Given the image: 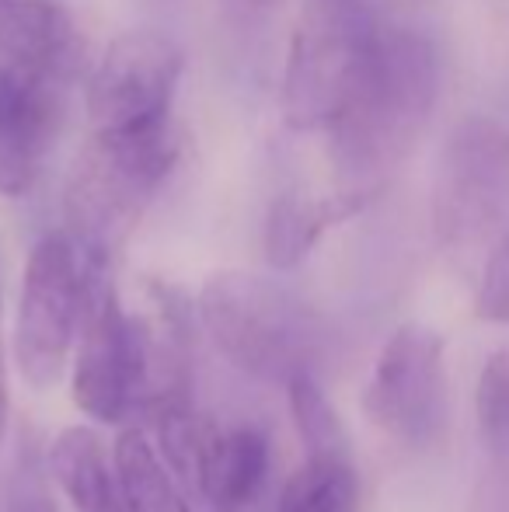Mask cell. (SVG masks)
I'll return each instance as SVG.
<instances>
[{"mask_svg":"<svg viewBox=\"0 0 509 512\" xmlns=\"http://www.w3.org/2000/svg\"><path fill=\"white\" fill-rule=\"evenodd\" d=\"M196 307L210 342L245 377L286 387L318 366V314L276 279L245 269L217 272L199 290Z\"/></svg>","mask_w":509,"mask_h":512,"instance_id":"obj_3","label":"cell"},{"mask_svg":"<svg viewBox=\"0 0 509 512\" xmlns=\"http://www.w3.org/2000/svg\"><path fill=\"white\" fill-rule=\"evenodd\" d=\"M35 168H39V164L14 154V150L4 143V136H0V196H7V199L25 196V192L35 185Z\"/></svg>","mask_w":509,"mask_h":512,"instance_id":"obj_21","label":"cell"},{"mask_svg":"<svg viewBox=\"0 0 509 512\" xmlns=\"http://www.w3.org/2000/svg\"><path fill=\"white\" fill-rule=\"evenodd\" d=\"M377 199V189H346L311 196V192H283L272 199L262 227L265 262L279 272H290L307 262L318 241L339 223L360 216Z\"/></svg>","mask_w":509,"mask_h":512,"instance_id":"obj_11","label":"cell"},{"mask_svg":"<svg viewBox=\"0 0 509 512\" xmlns=\"http://www.w3.org/2000/svg\"><path fill=\"white\" fill-rule=\"evenodd\" d=\"M286 401H290V418L307 453H353L346 422H342L332 401L325 398L314 373L293 377L286 384Z\"/></svg>","mask_w":509,"mask_h":512,"instance_id":"obj_17","label":"cell"},{"mask_svg":"<svg viewBox=\"0 0 509 512\" xmlns=\"http://www.w3.org/2000/svg\"><path fill=\"white\" fill-rule=\"evenodd\" d=\"M433 230L457 255L492 248L509 230V129L464 115L447 133L433 178Z\"/></svg>","mask_w":509,"mask_h":512,"instance_id":"obj_6","label":"cell"},{"mask_svg":"<svg viewBox=\"0 0 509 512\" xmlns=\"http://www.w3.org/2000/svg\"><path fill=\"white\" fill-rule=\"evenodd\" d=\"M84 42L74 18L53 0H0V63L70 84L81 70Z\"/></svg>","mask_w":509,"mask_h":512,"instance_id":"obj_10","label":"cell"},{"mask_svg":"<svg viewBox=\"0 0 509 512\" xmlns=\"http://www.w3.org/2000/svg\"><path fill=\"white\" fill-rule=\"evenodd\" d=\"M220 7H224V14L231 21H258V18H265V14L272 11V4L276 0H217Z\"/></svg>","mask_w":509,"mask_h":512,"instance_id":"obj_22","label":"cell"},{"mask_svg":"<svg viewBox=\"0 0 509 512\" xmlns=\"http://www.w3.org/2000/svg\"><path fill=\"white\" fill-rule=\"evenodd\" d=\"M178 164L171 119L140 129H91L63 189L67 234L84 262L112 269L147 206Z\"/></svg>","mask_w":509,"mask_h":512,"instance_id":"obj_2","label":"cell"},{"mask_svg":"<svg viewBox=\"0 0 509 512\" xmlns=\"http://www.w3.org/2000/svg\"><path fill=\"white\" fill-rule=\"evenodd\" d=\"M440 53L426 32L384 21L349 105L325 129L346 189H377L412 154L440 102Z\"/></svg>","mask_w":509,"mask_h":512,"instance_id":"obj_1","label":"cell"},{"mask_svg":"<svg viewBox=\"0 0 509 512\" xmlns=\"http://www.w3.org/2000/svg\"><path fill=\"white\" fill-rule=\"evenodd\" d=\"M475 415L485 446L499 457L509 453V345L492 352V359L478 373Z\"/></svg>","mask_w":509,"mask_h":512,"instance_id":"obj_18","label":"cell"},{"mask_svg":"<svg viewBox=\"0 0 509 512\" xmlns=\"http://www.w3.org/2000/svg\"><path fill=\"white\" fill-rule=\"evenodd\" d=\"M7 415H11V387H7V338L0 317V436L7 432Z\"/></svg>","mask_w":509,"mask_h":512,"instance_id":"obj_23","label":"cell"},{"mask_svg":"<svg viewBox=\"0 0 509 512\" xmlns=\"http://www.w3.org/2000/svg\"><path fill=\"white\" fill-rule=\"evenodd\" d=\"M154 380L147 317H133L119 300L112 272L84 262L81 345L74 359V405L102 425H123L147 408Z\"/></svg>","mask_w":509,"mask_h":512,"instance_id":"obj_5","label":"cell"},{"mask_svg":"<svg viewBox=\"0 0 509 512\" xmlns=\"http://www.w3.org/2000/svg\"><path fill=\"white\" fill-rule=\"evenodd\" d=\"M46 467L74 512H129L116 460L109 464L105 443L88 425H70L53 439Z\"/></svg>","mask_w":509,"mask_h":512,"instance_id":"obj_13","label":"cell"},{"mask_svg":"<svg viewBox=\"0 0 509 512\" xmlns=\"http://www.w3.org/2000/svg\"><path fill=\"white\" fill-rule=\"evenodd\" d=\"M60 84L0 63V136L25 161L39 164L60 126Z\"/></svg>","mask_w":509,"mask_h":512,"instance_id":"obj_14","label":"cell"},{"mask_svg":"<svg viewBox=\"0 0 509 512\" xmlns=\"http://www.w3.org/2000/svg\"><path fill=\"white\" fill-rule=\"evenodd\" d=\"M7 512H56V502L49 499L46 488V474H42V460L35 453V439H21L11 492H7Z\"/></svg>","mask_w":509,"mask_h":512,"instance_id":"obj_19","label":"cell"},{"mask_svg":"<svg viewBox=\"0 0 509 512\" xmlns=\"http://www.w3.org/2000/svg\"><path fill=\"white\" fill-rule=\"evenodd\" d=\"M475 314L482 321L506 324L509 321V230L499 237L485 255L482 283H478Z\"/></svg>","mask_w":509,"mask_h":512,"instance_id":"obj_20","label":"cell"},{"mask_svg":"<svg viewBox=\"0 0 509 512\" xmlns=\"http://www.w3.org/2000/svg\"><path fill=\"white\" fill-rule=\"evenodd\" d=\"M363 415L408 450H426L447 429V345L429 324L408 321L384 342L363 391Z\"/></svg>","mask_w":509,"mask_h":512,"instance_id":"obj_8","label":"cell"},{"mask_svg":"<svg viewBox=\"0 0 509 512\" xmlns=\"http://www.w3.org/2000/svg\"><path fill=\"white\" fill-rule=\"evenodd\" d=\"M384 18L374 0H304L283 67V119L297 133H325L349 105Z\"/></svg>","mask_w":509,"mask_h":512,"instance_id":"obj_4","label":"cell"},{"mask_svg":"<svg viewBox=\"0 0 509 512\" xmlns=\"http://www.w3.org/2000/svg\"><path fill=\"white\" fill-rule=\"evenodd\" d=\"M269 478V436L258 425H210L199 450L196 492L213 512H245Z\"/></svg>","mask_w":509,"mask_h":512,"instance_id":"obj_12","label":"cell"},{"mask_svg":"<svg viewBox=\"0 0 509 512\" xmlns=\"http://www.w3.org/2000/svg\"><path fill=\"white\" fill-rule=\"evenodd\" d=\"M360 474L353 453H307V460L286 478L279 512H356Z\"/></svg>","mask_w":509,"mask_h":512,"instance_id":"obj_15","label":"cell"},{"mask_svg":"<svg viewBox=\"0 0 509 512\" xmlns=\"http://www.w3.org/2000/svg\"><path fill=\"white\" fill-rule=\"evenodd\" d=\"M84 314V258L67 230L32 248L14 317V359L28 387L49 391L67 370Z\"/></svg>","mask_w":509,"mask_h":512,"instance_id":"obj_7","label":"cell"},{"mask_svg":"<svg viewBox=\"0 0 509 512\" xmlns=\"http://www.w3.org/2000/svg\"><path fill=\"white\" fill-rule=\"evenodd\" d=\"M185 56L171 35L136 28L119 35L88 81L91 129H140L171 119Z\"/></svg>","mask_w":509,"mask_h":512,"instance_id":"obj_9","label":"cell"},{"mask_svg":"<svg viewBox=\"0 0 509 512\" xmlns=\"http://www.w3.org/2000/svg\"><path fill=\"white\" fill-rule=\"evenodd\" d=\"M112 460L123 481L129 512H192L185 495L178 492L171 467L140 429H126L116 439Z\"/></svg>","mask_w":509,"mask_h":512,"instance_id":"obj_16","label":"cell"}]
</instances>
